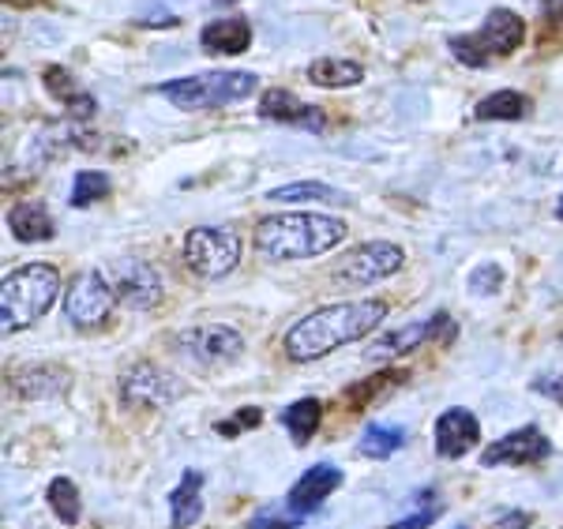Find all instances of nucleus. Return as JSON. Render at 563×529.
I'll list each match as a JSON object with an SVG mask.
<instances>
[{
	"label": "nucleus",
	"mask_w": 563,
	"mask_h": 529,
	"mask_svg": "<svg viewBox=\"0 0 563 529\" xmlns=\"http://www.w3.org/2000/svg\"><path fill=\"white\" fill-rule=\"evenodd\" d=\"M387 319V300H342V305L316 308L312 316L297 319L286 331V353L294 361H320L339 345L361 342Z\"/></svg>",
	"instance_id": "nucleus-1"
},
{
	"label": "nucleus",
	"mask_w": 563,
	"mask_h": 529,
	"mask_svg": "<svg viewBox=\"0 0 563 529\" xmlns=\"http://www.w3.org/2000/svg\"><path fill=\"white\" fill-rule=\"evenodd\" d=\"M346 222L331 214H267L256 225V252L271 263L312 260L346 241Z\"/></svg>",
	"instance_id": "nucleus-2"
},
{
	"label": "nucleus",
	"mask_w": 563,
	"mask_h": 529,
	"mask_svg": "<svg viewBox=\"0 0 563 529\" xmlns=\"http://www.w3.org/2000/svg\"><path fill=\"white\" fill-rule=\"evenodd\" d=\"M57 289L60 275L49 263H26V267H15L12 275H4V282H0V331L12 334L42 319L57 300Z\"/></svg>",
	"instance_id": "nucleus-3"
},
{
	"label": "nucleus",
	"mask_w": 563,
	"mask_h": 529,
	"mask_svg": "<svg viewBox=\"0 0 563 529\" xmlns=\"http://www.w3.org/2000/svg\"><path fill=\"white\" fill-rule=\"evenodd\" d=\"M260 87V79L252 71H207V76H185V79H169L158 87V95L166 102H174L177 109H222L233 102L252 98Z\"/></svg>",
	"instance_id": "nucleus-4"
},
{
	"label": "nucleus",
	"mask_w": 563,
	"mask_h": 529,
	"mask_svg": "<svg viewBox=\"0 0 563 529\" xmlns=\"http://www.w3.org/2000/svg\"><path fill=\"white\" fill-rule=\"evenodd\" d=\"M180 252L196 278H225L241 263V236L222 225H196Z\"/></svg>",
	"instance_id": "nucleus-5"
},
{
	"label": "nucleus",
	"mask_w": 563,
	"mask_h": 529,
	"mask_svg": "<svg viewBox=\"0 0 563 529\" xmlns=\"http://www.w3.org/2000/svg\"><path fill=\"white\" fill-rule=\"evenodd\" d=\"M455 339H459L455 319H451L448 312H435L429 319H421V323H410V327H402V331L384 334V339L368 350V361H395V357H406V353H417L429 342L451 345Z\"/></svg>",
	"instance_id": "nucleus-6"
},
{
	"label": "nucleus",
	"mask_w": 563,
	"mask_h": 529,
	"mask_svg": "<svg viewBox=\"0 0 563 529\" xmlns=\"http://www.w3.org/2000/svg\"><path fill=\"white\" fill-rule=\"evenodd\" d=\"M117 305L113 282L102 278V271H79L65 289V316L76 327H102Z\"/></svg>",
	"instance_id": "nucleus-7"
},
{
	"label": "nucleus",
	"mask_w": 563,
	"mask_h": 529,
	"mask_svg": "<svg viewBox=\"0 0 563 529\" xmlns=\"http://www.w3.org/2000/svg\"><path fill=\"white\" fill-rule=\"evenodd\" d=\"M406 263V252L390 241H368L361 244L357 252H350L346 260L339 263V282H350V286H372V282H384L390 275H398Z\"/></svg>",
	"instance_id": "nucleus-8"
},
{
	"label": "nucleus",
	"mask_w": 563,
	"mask_h": 529,
	"mask_svg": "<svg viewBox=\"0 0 563 529\" xmlns=\"http://www.w3.org/2000/svg\"><path fill=\"white\" fill-rule=\"evenodd\" d=\"M177 345L188 361L203 364V368H214V364H230L233 357H241L244 339L233 327L207 323V327H192V331H180Z\"/></svg>",
	"instance_id": "nucleus-9"
},
{
	"label": "nucleus",
	"mask_w": 563,
	"mask_h": 529,
	"mask_svg": "<svg viewBox=\"0 0 563 529\" xmlns=\"http://www.w3.org/2000/svg\"><path fill=\"white\" fill-rule=\"evenodd\" d=\"M549 454H552L549 436H544L538 425H526V428L507 432L504 440H496L485 454H481V462H485L488 470L493 466H538V462H544Z\"/></svg>",
	"instance_id": "nucleus-10"
},
{
	"label": "nucleus",
	"mask_w": 563,
	"mask_h": 529,
	"mask_svg": "<svg viewBox=\"0 0 563 529\" xmlns=\"http://www.w3.org/2000/svg\"><path fill=\"white\" fill-rule=\"evenodd\" d=\"M113 294L121 305L143 312V308H154L162 300V278L147 260H124V263H117Z\"/></svg>",
	"instance_id": "nucleus-11"
},
{
	"label": "nucleus",
	"mask_w": 563,
	"mask_h": 529,
	"mask_svg": "<svg viewBox=\"0 0 563 529\" xmlns=\"http://www.w3.org/2000/svg\"><path fill=\"white\" fill-rule=\"evenodd\" d=\"M180 395V387L154 364H135L121 379V398L129 406H166Z\"/></svg>",
	"instance_id": "nucleus-12"
},
{
	"label": "nucleus",
	"mask_w": 563,
	"mask_h": 529,
	"mask_svg": "<svg viewBox=\"0 0 563 529\" xmlns=\"http://www.w3.org/2000/svg\"><path fill=\"white\" fill-rule=\"evenodd\" d=\"M481 440V421L470 409H448V414L435 417V454L440 459H462L470 454Z\"/></svg>",
	"instance_id": "nucleus-13"
},
{
	"label": "nucleus",
	"mask_w": 563,
	"mask_h": 529,
	"mask_svg": "<svg viewBox=\"0 0 563 529\" xmlns=\"http://www.w3.org/2000/svg\"><path fill=\"white\" fill-rule=\"evenodd\" d=\"M342 485V470L331 466V462H320V466H308L301 477H297V485L289 488L286 496V507L297 510V515H312V510H320L327 504V496H331L334 488Z\"/></svg>",
	"instance_id": "nucleus-14"
},
{
	"label": "nucleus",
	"mask_w": 563,
	"mask_h": 529,
	"mask_svg": "<svg viewBox=\"0 0 563 529\" xmlns=\"http://www.w3.org/2000/svg\"><path fill=\"white\" fill-rule=\"evenodd\" d=\"M260 117H263V121L308 128V132H323V128H327V113L320 106H308V102H301V98L289 95V90H278V87L263 95Z\"/></svg>",
	"instance_id": "nucleus-15"
},
{
	"label": "nucleus",
	"mask_w": 563,
	"mask_h": 529,
	"mask_svg": "<svg viewBox=\"0 0 563 529\" xmlns=\"http://www.w3.org/2000/svg\"><path fill=\"white\" fill-rule=\"evenodd\" d=\"M477 42L485 45L488 57H511V53L526 42L522 15H515L511 8H493V12L485 15V23H481Z\"/></svg>",
	"instance_id": "nucleus-16"
},
{
	"label": "nucleus",
	"mask_w": 563,
	"mask_h": 529,
	"mask_svg": "<svg viewBox=\"0 0 563 529\" xmlns=\"http://www.w3.org/2000/svg\"><path fill=\"white\" fill-rule=\"evenodd\" d=\"M203 470H185V477L177 481L174 496H169V526L174 529H192L203 515Z\"/></svg>",
	"instance_id": "nucleus-17"
},
{
	"label": "nucleus",
	"mask_w": 563,
	"mask_h": 529,
	"mask_svg": "<svg viewBox=\"0 0 563 529\" xmlns=\"http://www.w3.org/2000/svg\"><path fill=\"white\" fill-rule=\"evenodd\" d=\"M199 42H203L207 53L238 57V53H249L252 26H249V20H241V15H233V20H211L203 31H199Z\"/></svg>",
	"instance_id": "nucleus-18"
},
{
	"label": "nucleus",
	"mask_w": 563,
	"mask_h": 529,
	"mask_svg": "<svg viewBox=\"0 0 563 529\" xmlns=\"http://www.w3.org/2000/svg\"><path fill=\"white\" fill-rule=\"evenodd\" d=\"M8 230H12L15 241H26V244H42V241H53V218H49V207L42 199H23L8 211Z\"/></svg>",
	"instance_id": "nucleus-19"
},
{
	"label": "nucleus",
	"mask_w": 563,
	"mask_h": 529,
	"mask_svg": "<svg viewBox=\"0 0 563 529\" xmlns=\"http://www.w3.org/2000/svg\"><path fill=\"white\" fill-rule=\"evenodd\" d=\"M42 84L45 90H49L57 102H65L68 106V113H76V117H95V98L87 95L84 87L71 79V71L68 68H57V64H49V68L42 71Z\"/></svg>",
	"instance_id": "nucleus-20"
},
{
	"label": "nucleus",
	"mask_w": 563,
	"mask_h": 529,
	"mask_svg": "<svg viewBox=\"0 0 563 529\" xmlns=\"http://www.w3.org/2000/svg\"><path fill=\"white\" fill-rule=\"evenodd\" d=\"M365 79V68L357 60H342V57H320L308 64V84L327 87V90H342V87H357Z\"/></svg>",
	"instance_id": "nucleus-21"
},
{
	"label": "nucleus",
	"mask_w": 563,
	"mask_h": 529,
	"mask_svg": "<svg viewBox=\"0 0 563 529\" xmlns=\"http://www.w3.org/2000/svg\"><path fill=\"white\" fill-rule=\"evenodd\" d=\"M267 199L271 203H339V207L353 203L346 191L323 185V180H297V185H282L275 191H267Z\"/></svg>",
	"instance_id": "nucleus-22"
},
{
	"label": "nucleus",
	"mask_w": 563,
	"mask_h": 529,
	"mask_svg": "<svg viewBox=\"0 0 563 529\" xmlns=\"http://www.w3.org/2000/svg\"><path fill=\"white\" fill-rule=\"evenodd\" d=\"M402 447H406V428L384 425V421L368 425L357 440V451L365 454V459H390V454H398Z\"/></svg>",
	"instance_id": "nucleus-23"
},
{
	"label": "nucleus",
	"mask_w": 563,
	"mask_h": 529,
	"mask_svg": "<svg viewBox=\"0 0 563 529\" xmlns=\"http://www.w3.org/2000/svg\"><path fill=\"white\" fill-rule=\"evenodd\" d=\"M320 421H323V403H320V398H301V403L282 409V425L289 428V436H294L297 447H305L308 440H312Z\"/></svg>",
	"instance_id": "nucleus-24"
},
{
	"label": "nucleus",
	"mask_w": 563,
	"mask_h": 529,
	"mask_svg": "<svg viewBox=\"0 0 563 529\" xmlns=\"http://www.w3.org/2000/svg\"><path fill=\"white\" fill-rule=\"evenodd\" d=\"M526 109H530V98L519 90H496V95L481 98L474 117L477 121H522Z\"/></svg>",
	"instance_id": "nucleus-25"
},
{
	"label": "nucleus",
	"mask_w": 563,
	"mask_h": 529,
	"mask_svg": "<svg viewBox=\"0 0 563 529\" xmlns=\"http://www.w3.org/2000/svg\"><path fill=\"white\" fill-rule=\"evenodd\" d=\"M15 387H20V395H26V398L65 395V390H68V372L65 368H53V364H42V368H26Z\"/></svg>",
	"instance_id": "nucleus-26"
},
{
	"label": "nucleus",
	"mask_w": 563,
	"mask_h": 529,
	"mask_svg": "<svg viewBox=\"0 0 563 529\" xmlns=\"http://www.w3.org/2000/svg\"><path fill=\"white\" fill-rule=\"evenodd\" d=\"M402 379H410L402 368L376 372V376H372V379L357 383V387H350V390H346V403H350V409H365V406L372 403V398L384 395V390H390V387H398V383H402Z\"/></svg>",
	"instance_id": "nucleus-27"
},
{
	"label": "nucleus",
	"mask_w": 563,
	"mask_h": 529,
	"mask_svg": "<svg viewBox=\"0 0 563 529\" xmlns=\"http://www.w3.org/2000/svg\"><path fill=\"white\" fill-rule=\"evenodd\" d=\"M45 496H49V507H53V515H57L60 522H65V526H76L79 522V515H84V504H79V488L71 485L68 477L53 481Z\"/></svg>",
	"instance_id": "nucleus-28"
},
{
	"label": "nucleus",
	"mask_w": 563,
	"mask_h": 529,
	"mask_svg": "<svg viewBox=\"0 0 563 529\" xmlns=\"http://www.w3.org/2000/svg\"><path fill=\"white\" fill-rule=\"evenodd\" d=\"M113 191V180L102 169H84L76 173V185H71V207H90L98 199H106Z\"/></svg>",
	"instance_id": "nucleus-29"
},
{
	"label": "nucleus",
	"mask_w": 563,
	"mask_h": 529,
	"mask_svg": "<svg viewBox=\"0 0 563 529\" xmlns=\"http://www.w3.org/2000/svg\"><path fill=\"white\" fill-rule=\"evenodd\" d=\"M448 49L455 53V60L466 64V68H485V64L493 60L485 53V45L477 42V34H455V38L448 42Z\"/></svg>",
	"instance_id": "nucleus-30"
},
{
	"label": "nucleus",
	"mask_w": 563,
	"mask_h": 529,
	"mask_svg": "<svg viewBox=\"0 0 563 529\" xmlns=\"http://www.w3.org/2000/svg\"><path fill=\"white\" fill-rule=\"evenodd\" d=\"M440 515H443V499H435V492H424L421 510H413L410 518H402V522H395L387 529H429L432 522H440Z\"/></svg>",
	"instance_id": "nucleus-31"
},
{
	"label": "nucleus",
	"mask_w": 563,
	"mask_h": 529,
	"mask_svg": "<svg viewBox=\"0 0 563 529\" xmlns=\"http://www.w3.org/2000/svg\"><path fill=\"white\" fill-rule=\"evenodd\" d=\"M305 522V515H297V510H278V507H263L256 518L249 522V529H297Z\"/></svg>",
	"instance_id": "nucleus-32"
},
{
	"label": "nucleus",
	"mask_w": 563,
	"mask_h": 529,
	"mask_svg": "<svg viewBox=\"0 0 563 529\" xmlns=\"http://www.w3.org/2000/svg\"><path fill=\"white\" fill-rule=\"evenodd\" d=\"M260 421H263V414L256 406H244L241 414H233V417H225V421H214V432L218 436H241V432H252V428H260Z\"/></svg>",
	"instance_id": "nucleus-33"
},
{
	"label": "nucleus",
	"mask_w": 563,
	"mask_h": 529,
	"mask_svg": "<svg viewBox=\"0 0 563 529\" xmlns=\"http://www.w3.org/2000/svg\"><path fill=\"white\" fill-rule=\"evenodd\" d=\"M470 286H474V294H485L493 297L499 286H504V267L499 263H485V267L474 271V278H470Z\"/></svg>",
	"instance_id": "nucleus-34"
},
{
	"label": "nucleus",
	"mask_w": 563,
	"mask_h": 529,
	"mask_svg": "<svg viewBox=\"0 0 563 529\" xmlns=\"http://www.w3.org/2000/svg\"><path fill=\"white\" fill-rule=\"evenodd\" d=\"M530 390H533V395H544V398H552V403L563 406V376H541V379H533Z\"/></svg>",
	"instance_id": "nucleus-35"
},
{
	"label": "nucleus",
	"mask_w": 563,
	"mask_h": 529,
	"mask_svg": "<svg viewBox=\"0 0 563 529\" xmlns=\"http://www.w3.org/2000/svg\"><path fill=\"white\" fill-rule=\"evenodd\" d=\"M533 526V515H526V510H511V515H504L496 522V529H530Z\"/></svg>",
	"instance_id": "nucleus-36"
},
{
	"label": "nucleus",
	"mask_w": 563,
	"mask_h": 529,
	"mask_svg": "<svg viewBox=\"0 0 563 529\" xmlns=\"http://www.w3.org/2000/svg\"><path fill=\"white\" fill-rule=\"evenodd\" d=\"M140 23H147V26H177L180 20L174 12H166V8H151V20H140Z\"/></svg>",
	"instance_id": "nucleus-37"
},
{
	"label": "nucleus",
	"mask_w": 563,
	"mask_h": 529,
	"mask_svg": "<svg viewBox=\"0 0 563 529\" xmlns=\"http://www.w3.org/2000/svg\"><path fill=\"white\" fill-rule=\"evenodd\" d=\"M556 218H560V222H563V203L556 207Z\"/></svg>",
	"instance_id": "nucleus-38"
},
{
	"label": "nucleus",
	"mask_w": 563,
	"mask_h": 529,
	"mask_svg": "<svg viewBox=\"0 0 563 529\" xmlns=\"http://www.w3.org/2000/svg\"><path fill=\"white\" fill-rule=\"evenodd\" d=\"M218 4H233V0H218Z\"/></svg>",
	"instance_id": "nucleus-39"
}]
</instances>
